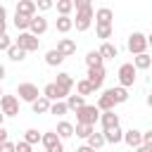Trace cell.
<instances>
[{"label": "cell", "instance_id": "cell-35", "mask_svg": "<svg viewBox=\"0 0 152 152\" xmlns=\"http://www.w3.org/2000/svg\"><path fill=\"white\" fill-rule=\"evenodd\" d=\"M24 140L31 142V145H38V142H43V133H38L36 128H26L24 131Z\"/></svg>", "mask_w": 152, "mask_h": 152}, {"label": "cell", "instance_id": "cell-28", "mask_svg": "<svg viewBox=\"0 0 152 152\" xmlns=\"http://www.w3.org/2000/svg\"><path fill=\"white\" fill-rule=\"evenodd\" d=\"M26 55H28V52H26L24 48H19L17 43H14V45L7 50V57H10L12 62H24V59H26Z\"/></svg>", "mask_w": 152, "mask_h": 152}, {"label": "cell", "instance_id": "cell-24", "mask_svg": "<svg viewBox=\"0 0 152 152\" xmlns=\"http://www.w3.org/2000/svg\"><path fill=\"white\" fill-rule=\"evenodd\" d=\"M62 62H64V55H62L57 48H52V50L45 52V64H48V66H59Z\"/></svg>", "mask_w": 152, "mask_h": 152}, {"label": "cell", "instance_id": "cell-49", "mask_svg": "<svg viewBox=\"0 0 152 152\" xmlns=\"http://www.w3.org/2000/svg\"><path fill=\"white\" fill-rule=\"evenodd\" d=\"M150 78H152V76H150Z\"/></svg>", "mask_w": 152, "mask_h": 152}, {"label": "cell", "instance_id": "cell-7", "mask_svg": "<svg viewBox=\"0 0 152 152\" xmlns=\"http://www.w3.org/2000/svg\"><path fill=\"white\" fill-rule=\"evenodd\" d=\"M0 109H2V116H17L19 114V97L17 95H2Z\"/></svg>", "mask_w": 152, "mask_h": 152}, {"label": "cell", "instance_id": "cell-43", "mask_svg": "<svg viewBox=\"0 0 152 152\" xmlns=\"http://www.w3.org/2000/svg\"><path fill=\"white\" fill-rule=\"evenodd\" d=\"M142 145H150V147H152V128L142 133Z\"/></svg>", "mask_w": 152, "mask_h": 152}, {"label": "cell", "instance_id": "cell-41", "mask_svg": "<svg viewBox=\"0 0 152 152\" xmlns=\"http://www.w3.org/2000/svg\"><path fill=\"white\" fill-rule=\"evenodd\" d=\"M0 152H17V142H0Z\"/></svg>", "mask_w": 152, "mask_h": 152}, {"label": "cell", "instance_id": "cell-9", "mask_svg": "<svg viewBox=\"0 0 152 152\" xmlns=\"http://www.w3.org/2000/svg\"><path fill=\"white\" fill-rule=\"evenodd\" d=\"M43 95H45L48 100H52V102H57V100H66V97H69V93H66L64 88H59L55 81H52V83H48V86L43 88Z\"/></svg>", "mask_w": 152, "mask_h": 152}, {"label": "cell", "instance_id": "cell-23", "mask_svg": "<svg viewBox=\"0 0 152 152\" xmlns=\"http://www.w3.org/2000/svg\"><path fill=\"white\" fill-rule=\"evenodd\" d=\"M97 50H100V55H102L104 59H114V57H119V48H116L114 43H109V40H104Z\"/></svg>", "mask_w": 152, "mask_h": 152}, {"label": "cell", "instance_id": "cell-40", "mask_svg": "<svg viewBox=\"0 0 152 152\" xmlns=\"http://www.w3.org/2000/svg\"><path fill=\"white\" fill-rule=\"evenodd\" d=\"M74 7H76V12H81V10H88L93 5H90V0H74Z\"/></svg>", "mask_w": 152, "mask_h": 152}, {"label": "cell", "instance_id": "cell-36", "mask_svg": "<svg viewBox=\"0 0 152 152\" xmlns=\"http://www.w3.org/2000/svg\"><path fill=\"white\" fill-rule=\"evenodd\" d=\"M86 142H88L93 150H100V147H104V145H107V140H104V133H93V135H90Z\"/></svg>", "mask_w": 152, "mask_h": 152}, {"label": "cell", "instance_id": "cell-30", "mask_svg": "<svg viewBox=\"0 0 152 152\" xmlns=\"http://www.w3.org/2000/svg\"><path fill=\"white\" fill-rule=\"evenodd\" d=\"M102 62H104V57L100 55V50H90L86 55V66H102Z\"/></svg>", "mask_w": 152, "mask_h": 152}, {"label": "cell", "instance_id": "cell-39", "mask_svg": "<svg viewBox=\"0 0 152 152\" xmlns=\"http://www.w3.org/2000/svg\"><path fill=\"white\" fill-rule=\"evenodd\" d=\"M55 2H57V0H36V5H38V10H40V12L52 10V7H55Z\"/></svg>", "mask_w": 152, "mask_h": 152}, {"label": "cell", "instance_id": "cell-20", "mask_svg": "<svg viewBox=\"0 0 152 152\" xmlns=\"http://www.w3.org/2000/svg\"><path fill=\"white\" fill-rule=\"evenodd\" d=\"M55 131L59 133V138H62V140H66V138L76 135V126H74L71 121H64V119H62V121L57 124V128H55Z\"/></svg>", "mask_w": 152, "mask_h": 152}, {"label": "cell", "instance_id": "cell-8", "mask_svg": "<svg viewBox=\"0 0 152 152\" xmlns=\"http://www.w3.org/2000/svg\"><path fill=\"white\" fill-rule=\"evenodd\" d=\"M104 66H88V74H86V78L93 83V88L95 90H100L102 88V83H104Z\"/></svg>", "mask_w": 152, "mask_h": 152}, {"label": "cell", "instance_id": "cell-1", "mask_svg": "<svg viewBox=\"0 0 152 152\" xmlns=\"http://www.w3.org/2000/svg\"><path fill=\"white\" fill-rule=\"evenodd\" d=\"M126 45H128V52H131L133 57H135V55H142V52H147V48H150V43H147V36H145V33H140V31H133V33L128 36Z\"/></svg>", "mask_w": 152, "mask_h": 152}, {"label": "cell", "instance_id": "cell-13", "mask_svg": "<svg viewBox=\"0 0 152 152\" xmlns=\"http://www.w3.org/2000/svg\"><path fill=\"white\" fill-rule=\"evenodd\" d=\"M33 36H43L45 31H48V19L43 17V14H36L33 19H31V28H28Z\"/></svg>", "mask_w": 152, "mask_h": 152}, {"label": "cell", "instance_id": "cell-5", "mask_svg": "<svg viewBox=\"0 0 152 152\" xmlns=\"http://www.w3.org/2000/svg\"><path fill=\"white\" fill-rule=\"evenodd\" d=\"M93 19H95V12H93V7H88V10H81V12H76V19H74V28L83 33V31H88V28H90Z\"/></svg>", "mask_w": 152, "mask_h": 152}, {"label": "cell", "instance_id": "cell-15", "mask_svg": "<svg viewBox=\"0 0 152 152\" xmlns=\"http://www.w3.org/2000/svg\"><path fill=\"white\" fill-rule=\"evenodd\" d=\"M97 107H100V112H112V109L116 107V100L112 97L109 90H104V93L97 97Z\"/></svg>", "mask_w": 152, "mask_h": 152}, {"label": "cell", "instance_id": "cell-31", "mask_svg": "<svg viewBox=\"0 0 152 152\" xmlns=\"http://www.w3.org/2000/svg\"><path fill=\"white\" fill-rule=\"evenodd\" d=\"M76 93L86 97V95H93L95 88H93V83H90L88 78H81V81H76Z\"/></svg>", "mask_w": 152, "mask_h": 152}, {"label": "cell", "instance_id": "cell-14", "mask_svg": "<svg viewBox=\"0 0 152 152\" xmlns=\"http://www.w3.org/2000/svg\"><path fill=\"white\" fill-rule=\"evenodd\" d=\"M57 50H59L64 57H71V55H76V40H71V38H59V40H57Z\"/></svg>", "mask_w": 152, "mask_h": 152}, {"label": "cell", "instance_id": "cell-44", "mask_svg": "<svg viewBox=\"0 0 152 152\" xmlns=\"http://www.w3.org/2000/svg\"><path fill=\"white\" fill-rule=\"evenodd\" d=\"M7 135H10V133H7V128H5V126H0V142H7Z\"/></svg>", "mask_w": 152, "mask_h": 152}, {"label": "cell", "instance_id": "cell-29", "mask_svg": "<svg viewBox=\"0 0 152 152\" xmlns=\"http://www.w3.org/2000/svg\"><path fill=\"white\" fill-rule=\"evenodd\" d=\"M55 7H57V12H59V17H69V14L76 10V7H74V0H57Z\"/></svg>", "mask_w": 152, "mask_h": 152}, {"label": "cell", "instance_id": "cell-3", "mask_svg": "<svg viewBox=\"0 0 152 152\" xmlns=\"http://www.w3.org/2000/svg\"><path fill=\"white\" fill-rule=\"evenodd\" d=\"M119 86H124V88H131L133 83H135V78H138V69H135V64L133 62H126V64H121L119 66Z\"/></svg>", "mask_w": 152, "mask_h": 152}, {"label": "cell", "instance_id": "cell-37", "mask_svg": "<svg viewBox=\"0 0 152 152\" xmlns=\"http://www.w3.org/2000/svg\"><path fill=\"white\" fill-rule=\"evenodd\" d=\"M69 112V104H66V100H57V102H52V109H50V114H55V116H64Z\"/></svg>", "mask_w": 152, "mask_h": 152}, {"label": "cell", "instance_id": "cell-47", "mask_svg": "<svg viewBox=\"0 0 152 152\" xmlns=\"http://www.w3.org/2000/svg\"><path fill=\"white\" fill-rule=\"evenodd\" d=\"M147 107H152V93H147Z\"/></svg>", "mask_w": 152, "mask_h": 152}, {"label": "cell", "instance_id": "cell-48", "mask_svg": "<svg viewBox=\"0 0 152 152\" xmlns=\"http://www.w3.org/2000/svg\"><path fill=\"white\" fill-rule=\"evenodd\" d=\"M147 43H150V48H152V33H150V36H147Z\"/></svg>", "mask_w": 152, "mask_h": 152}, {"label": "cell", "instance_id": "cell-18", "mask_svg": "<svg viewBox=\"0 0 152 152\" xmlns=\"http://www.w3.org/2000/svg\"><path fill=\"white\" fill-rule=\"evenodd\" d=\"M59 142H62V138H59V133H57V131H45V133H43V147H45L48 152H50V150H55Z\"/></svg>", "mask_w": 152, "mask_h": 152}, {"label": "cell", "instance_id": "cell-11", "mask_svg": "<svg viewBox=\"0 0 152 152\" xmlns=\"http://www.w3.org/2000/svg\"><path fill=\"white\" fill-rule=\"evenodd\" d=\"M100 126H102V131H109V128H116L119 126V114L112 109V112H102V116H100Z\"/></svg>", "mask_w": 152, "mask_h": 152}, {"label": "cell", "instance_id": "cell-27", "mask_svg": "<svg viewBox=\"0 0 152 152\" xmlns=\"http://www.w3.org/2000/svg\"><path fill=\"white\" fill-rule=\"evenodd\" d=\"M55 28H57L59 33H69V31L74 28V19H71V17H57V19H55Z\"/></svg>", "mask_w": 152, "mask_h": 152}, {"label": "cell", "instance_id": "cell-34", "mask_svg": "<svg viewBox=\"0 0 152 152\" xmlns=\"http://www.w3.org/2000/svg\"><path fill=\"white\" fill-rule=\"evenodd\" d=\"M93 133H95V126H90V124H76V138L88 140Z\"/></svg>", "mask_w": 152, "mask_h": 152}, {"label": "cell", "instance_id": "cell-32", "mask_svg": "<svg viewBox=\"0 0 152 152\" xmlns=\"http://www.w3.org/2000/svg\"><path fill=\"white\" fill-rule=\"evenodd\" d=\"M109 93H112V97L116 100V104H121V102H126L128 100V88H124V86H116V88H107Z\"/></svg>", "mask_w": 152, "mask_h": 152}, {"label": "cell", "instance_id": "cell-42", "mask_svg": "<svg viewBox=\"0 0 152 152\" xmlns=\"http://www.w3.org/2000/svg\"><path fill=\"white\" fill-rule=\"evenodd\" d=\"M31 147H33V145L26 142V140H19V142H17V152H33Z\"/></svg>", "mask_w": 152, "mask_h": 152}, {"label": "cell", "instance_id": "cell-26", "mask_svg": "<svg viewBox=\"0 0 152 152\" xmlns=\"http://www.w3.org/2000/svg\"><path fill=\"white\" fill-rule=\"evenodd\" d=\"M133 64H135V69H138V71L152 69V57H150L147 52H142V55H135V57H133Z\"/></svg>", "mask_w": 152, "mask_h": 152}, {"label": "cell", "instance_id": "cell-2", "mask_svg": "<svg viewBox=\"0 0 152 152\" xmlns=\"http://www.w3.org/2000/svg\"><path fill=\"white\" fill-rule=\"evenodd\" d=\"M100 116H102V112H100L97 104H86V107H81L76 112V124H90V126H95L100 121Z\"/></svg>", "mask_w": 152, "mask_h": 152}, {"label": "cell", "instance_id": "cell-17", "mask_svg": "<svg viewBox=\"0 0 152 152\" xmlns=\"http://www.w3.org/2000/svg\"><path fill=\"white\" fill-rule=\"evenodd\" d=\"M102 133H104L107 145H119V142H124V133L126 131H121V126H116V128H109V131H102Z\"/></svg>", "mask_w": 152, "mask_h": 152}, {"label": "cell", "instance_id": "cell-6", "mask_svg": "<svg viewBox=\"0 0 152 152\" xmlns=\"http://www.w3.org/2000/svg\"><path fill=\"white\" fill-rule=\"evenodd\" d=\"M17 45L24 48L26 52H36V50L40 48V38L33 36L31 31H24V33H19V38H17Z\"/></svg>", "mask_w": 152, "mask_h": 152}, {"label": "cell", "instance_id": "cell-46", "mask_svg": "<svg viewBox=\"0 0 152 152\" xmlns=\"http://www.w3.org/2000/svg\"><path fill=\"white\" fill-rule=\"evenodd\" d=\"M135 152H152V147H150V145H140Z\"/></svg>", "mask_w": 152, "mask_h": 152}, {"label": "cell", "instance_id": "cell-10", "mask_svg": "<svg viewBox=\"0 0 152 152\" xmlns=\"http://www.w3.org/2000/svg\"><path fill=\"white\" fill-rule=\"evenodd\" d=\"M124 142H126L128 147L138 150V147L142 145V131H138V128H131V131H126V133H124Z\"/></svg>", "mask_w": 152, "mask_h": 152}, {"label": "cell", "instance_id": "cell-16", "mask_svg": "<svg viewBox=\"0 0 152 152\" xmlns=\"http://www.w3.org/2000/svg\"><path fill=\"white\" fill-rule=\"evenodd\" d=\"M31 109H33V114H50V109H52V100H48L45 95H40V97L31 104Z\"/></svg>", "mask_w": 152, "mask_h": 152}, {"label": "cell", "instance_id": "cell-22", "mask_svg": "<svg viewBox=\"0 0 152 152\" xmlns=\"http://www.w3.org/2000/svg\"><path fill=\"white\" fill-rule=\"evenodd\" d=\"M12 24H14V28H17L19 33H24V31H28V28H31V17H24V14L14 12V19H12Z\"/></svg>", "mask_w": 152, "mask_h": 152}, {"label": "cell", "instance_id": "cell-12", "mask_svg": "<svg viewBox=\"0 0 152 152\" xmlns=\"http://www.w3.org/2000/svg\"><path fill=\"white\" fill-rule=\"evenodd\" d=\"M36 10H38L36 0H17V12H19V14L33 19V17H36Z\"/></svg>", "mask_w": 152, "mask_h": 152}, {"label": "cell", "instance_id": "cell-38", "mask_svg": "<svg viewBox=\"0 0 152 152\" xmlns=\"http://www.w3.org/2000/svg\"><path fill=\"white\" fill-rule=\"evenodd\" d=\"M12 45H14V43H12V38H10V33L5 31V33L0 36V50H2V52H7V50H10Z\"/></svg>", "mask_w": 152, "mask_h": 152}, {"label": "cell", "instance_id": "cell-45", "mask_svg": "<svg viewBox=\"0 0 152 152\" xmlns=\"http://www.w3.org/2000/svg\"><path fill=\"white\" fill-rule=\"evenodd\" d=\"M76 152H95V150H93V147H90V145L86 142V145H81V147H76Z\"/></svg>", "mask_w": 152, "mask_h": 152}, {"label": "cell", "instance_id": "cell-25", "mask_svg": "<svg viewBox=\"0 0 152 152\" xmlns=\"http://www.w3.org/2000/svg\"><path fill=\"white\" fill-rule=\"evenodd\" d=\"M95 33H97V38L104 43V40L112 38V33H114V24H95Z\"/></svg>", "mask_w": 152, "mask_h": 152}, {"label": "cell", "instance_id": "cell-33", "mask_svg": "<svg viewBox=\"0 0 152 152\" xmlns=\"http://www.w3.org/2000/svg\"><path fill=\"white\" fill-rule=\"evenodd\" d=\"M66 104H69L71 112H78L81 107H86V97L78 95V93H76V95H69V97H66Z\"/></svg>", "mask_w": 152, "mask_h": 152}, {"label": "cell", "instance_id": "cell-4", "mask_svg": "<svg viewBox=\"0 0 152 152\" xmlns=\"http://www.w3.org/2000/svg\"><path fill=\"white\" fill-rule=\"evenodd\" d=\"M17 95H19V100H21V102L33 104L43 93L38 90V86H36V83H19V86H17Z\"/></svg>", "mask_w": 152, "mask_h": 152}, {"label": "cell", "instance_id": "cell-21", "mask_svg": "<svg viewBox=\"0 0 152 152\" xmlns=\"http://www.w3.org/2000/svg\"><path fill=\"white\" fill-rule=\"evenodd\" d=\"M112 21H114V12L109 7L95 10V24H112Z\"/></svg>", "mask_w": 152, "mask_h": 152}, {"label": "cell", "instance_id": "cell-19", "mask_svg": "<svg viewBox=\"0 0 152 152\" xmlns=\"http://www.w3.org/2000/svg\"><path fill=\"white\" fill-rule=\"evenodd\" d=\"M55 83H57L59 88H64L69 95H71V88L76 86V83H74V76H71V74H66V71H59V74H57V78H55Z\"/></svg>", "mask_w": 152, "mask_h": 152}]
</instances>
